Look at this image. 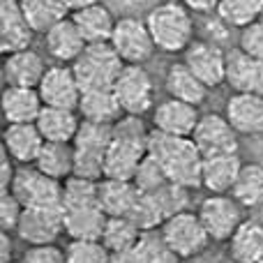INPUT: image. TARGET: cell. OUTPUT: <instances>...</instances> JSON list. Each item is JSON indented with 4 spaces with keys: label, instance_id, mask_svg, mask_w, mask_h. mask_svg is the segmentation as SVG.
Returning <instances> with one entry per match:
<instances>
[{
    "label": "cell",
    "instance_id": "cell-11",
    "mask_svg": "<svg viewBox=\"0 0 263 263\" xmlns=\"http://www.w3.org/2000/svg\"><path fill=\"white\" fill-rule=\"evenodd\" d=\"M14 233L28 247L55 245L65 233L63 208H26Z\"/></svg>",
    "mask_w": 263,
    "mask_h": 263
},
{
    "label": "cell",
    "instance_id": "cell-48",
    "mask_svg": "<svg viewBox=\"0 0 263 263\" xmlns=\"http://www.w3.org/2000/svg\"><path fill=\"white\" fill-rule=\"evenodd\" d=\"M259 263H263V254H261V259H259Z\"/></svg>",
    "mask_w": 263,
    "mask_h": 263
},
{
    "label": "cell",
    "instance_id": "cell-29",
    "mask_svg": "<svg viewBox=\"0 0 263 263\" xmlns=\"http://www.w3.org/2000/svg\"><path fill=\"white\" fill-rule=\"evenodd\" d=\"M141 192L132 180L102 178L100 180V208L109 217H129Z\"/></svg>",
    "mask_w": 263,
    "mask_h": 263
},
{
    "label": "cell",
    "instance_id": "cell-20",
    "mask_svg": "<svg viewBox=\"0 0 263 263\" xmlns=\"http://www.w3.org/2000/svg\"><path fill=\"white\" fill-rule=\"evenodd\" d=\"M44 143V136L35 123H14L3 132V150H7L9 157L18 164H35Z\"/></svg>",
    "mask_w": 263,
    "mask_h": 263
},
{
    "label": "cell",
    "instance_id": "cell-25",
    "mask_svg": "<svg viewBox=\"0 0 263 263\" xmlns=\"http://www.w3.org/2000/svg\"><path fill=\"white\" fill-rule=\"evenodd\" d=\"M164 88H166L168 97L187 102V104H194V106L203 104L205 97H208V90H210L185 63L168 65L166 77H164Z\"/></svg>",
    "mask_w": 263,
    "mask_h": 263
},
{
    "label": "cell",
    "instance_id": "cell-44",
    "mask_svg": "<svg viewBox=\"0 0 263 263\" xmlns=\"http://www.w3.org/2000/svg\"><path fill=\"white\" fill-rule=\"evenodd\" d=\"M14 173H16V168H14L9 153L7 150H0V192H7L12 187Z\"/></svg>",
    "mask_w": 263,
    "mask_h": 263
},
{
    "label": "cell",
    "instance_id": "cell-39",
    "mask_svg": "<svg viewBox=\"0 0 263 263\" xmlns=\"http://www.w3.org/2000/svg\"><path fill=\"white\" fill-rule=\"evenodd\" d=\"M132 182L139 187V192H143V194H153V192H157L159 187H164L171 180H168V176L164 173L162 164H159L153 155H145L143 162H141L139 168H136Z\"/></svg>",
    "mask_w": 263,
    "mask_h": 263
},
{
    "label": "cell",
    "instance_id": "cell-47",
    "mask_svg": "<svg viewBox=\"0 0 263 263\" xmlns=\"http://www.w3.org/2000/svg\"><path fill=\"white\" fill-rule=\"evenodd\" d=\"M0 247H3L0 263H9V259H12V240H9V233H7V231H3V238H0Z\"/></svg>",
    "mask_w": 263,
    "mask_h": 263
},
{
    "label": "cell",
    "instance_id": "cell-1",
    "mask_svg": "<svg viewBox=\"0 0 263 263\" xmlns=\"http://www.w3.org/2000/svg\"><path fill=\"white\" fill-rule=\"evenodd\" d=\"M148 155L162 164L168 180L187 190H199L203 173V155L192 136H171L153 129L148 136Z\"/></svg>",
    "mask_w": 263,
    "mask_h": 263
},
{
    "label": "cell",
    "instance_id": "cell-38",
    "mask_svg": "<svg viewBox=\"0 0 263 263\" xmlns=\"http://www.w3.org/2000/svg\"><path fill=\"white\" fill-rule=\"evenodd\" d=\"M67 263H111V252L102 240H69L65 247Z\"/></svg>",
    "mask_w": 263,
    "mask_h": 263
},
{
    "label": "cell",
    "instance_id": "cell-33",
    "mask_svg": "<svg viewBox=\"0 0 263 263\" xmlns=\"http://www.w3.org/2000/svg\"><path fill=\"white\" fill-rule=\"evenodd\" d=\"M141 236H143V231L129 217H109L104 233H102V242L111 254H123V252H129L139 245Z\"/></svg>",
    "mask_w": 263,
    "mask_h": 263
},
{
    "label": "cell",
    "instance_id": "cell-37",
    "mask_svg": "<svg viewBox=\"0 0 263 263\" xmlns=\"http://www.w3.org/2000/svg\"><path fill=\"white\" fill-rule=\"evenodd\" d=\"M134 263H182L180 256H176L162 240L159 231L143 233L139 245L132 250Z\"/></svg>",
    "mask_w": 263,
    "mask_h": 263
},
{
    "label": "cell",
    "instance_id": "cell-24",
    "mask_svg": "<svg viewBox=\"0 0 263 263\" xmlns=\"http://www.w3.org/2000/svg\"><path fill=\"white\" fill-rule=\"evenodd\" d=\"M65 236L69 240H102L109 215L100 205L86 208H63Z\"/></svg>",
    "mask_w": 263,
    "mask_h": 263
},
{
    "label": "cell",
    "instance_id": "cell-10",
    "mask_svg": "<svg viewBox=\"0 0 263 263\" xmlns=\"http://www.w3.org/2000/svg\"><path fill=\"white\" fill-rule=\"evenodd\" d=\"M111 46L125 65H145L155 53V42L145 21L136 16H120L111 35Z\"/></svg>",
    "mask_w": 263,
    "mask_h": 263
},
{
    "label": "cell",
    "instance_id": "cell-18",
    "mask_svg": "<svg viewBox=\"0 0 263 263\" xmlns=\"http://www.w3.org/2000/svg\"><path fill=\"white\" fill-rule=\"evenodd\" d=\"M227 83L233 92L263 95V60L252 58L240 49L227 51Z\"/></svg>",
    "mask_w": 263,
    "mask_h": 263
},
{
    "label": "cell",
    "instance_id": "cell-32",
    "mask_svg": "<svg viewBox=\"0 0 263 263\" xmlns=\"http://www.w3.org/2000/svg\"><path fill=\"white\" fill-rule=\"evenodd\" d=\"M231 196L242 208H259L263 205V164L245 162L238 173V180L231 190Z\"/></svg>",
    "mask_w": 263,
    "mask_h": 263
},
{
    "label": "cell",
    "instance_id": "cell-40",
    "mask_svg": "<svg viewBox=\"0 0 263 263\" xmlns=\"http://www.w3.org/2000/svg\"><path fill=\"white\" fill-rule=\"evenodd\" d=\"M153 196L166 219L182 213V210H187V203H190V190L182 185H176V182H166L157 192H153Z\"/></svg>",
    "mask_w": 263,
    "mask_h": 263
},
{
    "label": "cell",
    "instance_id": "cell-19",
    "mask_svg": "<svg viewBox=\"0 0 263 263\" xmlns=\"http://www.w3.org/2000/svg\"><path fill=\"white\" fill-rule=\"evenodd\" d=\"M224 116L238 134L254 136L263 132V95L236 92L229 97Z\"/></svg>",
    "mask_w": 263,
    "mask_h": 263
},
{
    "label": "cell",
    "instance_id": "cell-46",
    "mask_svg": "<svg viewBox=\"0 0 263 263\" xmlns=\"http://www.w3.org/2000/svg\"><path fill=\"white\" fill-rule=\"evenodd\" d=\"M95 3H100V0H63L65 9H67L69 14L79 12V9H86V7H90V5H95Z\"/></svg>",
    "mask_w": 263,
    "mask_h": 263
},
{
    "label": "cell",
    "instance_id": "cell-9",
    "mask_svg": "<svg viewBox=\"0 0 263 263\" xmlns=\"http://www.w3.org/2000/svg\"><path fill=\"white\" fill-rule=\"evenodd\" d=\"M199 217L203 222L213 242H229L236 229L245 222L242 217V205L231 194H210L201 201Z\"/></svg>",
    "mask_w": 263,
    "mask_h": 263
},
{
    "label": "cell",
    "instance_id": "cell-28",
    "mask_svg": "<svg viewBox=\"0 0 263 263\" xmlns=\"http://www.w3.org/2000/svg\"><path fill=\"white\" fill-rule=\"evenodd\" d=\"M37 129L42 132L44 141L53 143H72L77 132L81 127V116L74 109H58V106H44L40 118L35 120Z\"/></svg>",
    "mask_w": 263,
    "mask_h": 263
},
{
    "label": "cell",
    "instance_id": "cell-5",
    "mask_svg": "<svg viewBox=\"0 0 263 263\" xmlns=\"http://www.w3.org/2000/svg\"><path fill=\"white\" fill-rule=\"evenodd\" d=\"M125 63L114 51L111 42L104 44H88L83 53L72 63V69L79 79L81 90H100L114 88L116 79L120 77Z\"/></svg>",
    "mask_w": 263,
    "mask_h": 263
},
{
    "label": "cell",
    "instance_id": "cell-16",
    "mask_svg": "<svg viewBox=\"0 0 263 263\" xmlns=\"http://www.w3.org/2000/svg\"><path fill=\"white\" fill-rule=\"evenodd\" d=\"M201 114L199 106L166 97L153 109V127L171 136H192Z\"/></svg>",
    "mask_w": 263,
    "mask_h": 263
},
{
    "label": "cell",
    "instance_id": "cell-36",
    "mask_svg": "<svg viewBox=\"0 0 263 263\" xmlns=\"http://www.w3.org/2000/svg\"><path fill=\"white\" fill-rule=\"evenodd\" d=\"M217 16L233 28H245L263 16L261 0H219Z\"/></svg>",
    "mask_w": 263,
    "mask_h": 263
},
{
    "label": "cell",
    "instance_id": "cell-41",
    "mask_svg": "<svg viewBox=\"0 0 263 263\" xmlns=\"http://www.w3.org/2000/svg\"><path fill=\"white\" fill-rule=\"evenodd\" d=\"M23 210H26V205H23L9 190L0 192V229H3V231H7V233L16 231Z\"/></svg>",
    "mask_w": 263,
    "mask_h": 263
},
{
    "label": "cell",
    "instance_id": "cell-49",
    "mask_svg": "<svg viewBox=\"0 0 263 263\" xmlns=\"http://www.w3.org/2000/svg\"><path fill=\"white\" fill-rule=\"evenodd\" d=\"M261 3H263V0H261Z\"/></svg>",
    "mask_w": 263,
    "mask_h": 263
},
{
    "label": "cell",
    "instance_id": "cell-30",
    "mask_svg": "<svg viewBox=\"0 0 263 263\" xmlns=\"http://www.w3.org/2000/svg\"><path fill=\"white\" fill-rule=\"evenodd\" d=\"M263 254V227L254 219H245L229 240L231 263H259Z\"/></svg>",
    "mask_w": 263,
    "mask_h": 263
},
{
    "label": "cell",
    "instance_id": "cell-26",
    "mask_svg": "<svg viewBox=\"0 0 263 263\" xmlns=\"http://www.w3.org/2000/svg\"><path fill=\"white\" fill-rule=\"evenodd\" d=\"M77 111H79V116H81V120L97 123V125H116L125 116L114 88L83 90Z\"/></svg>",
    "mask_w": 263,
    "mask_h": 263
},
{
    "label": "cell",
    "instance_id": "cell-31",
    "mask_svg": "<svg viewBox=\"0 0 263 263\" xmlns=\"http://www.w3.org/2000/svg\"><path fill=\"white\" fill-rule=\"evenodd\" d=\"M35 166L49 178L65 182L69 176H74V145L46 141L35 159Z\"/></svg>",
    "mask_w": 263,
    "mask_h": 263
},
{
    "label": "cell",
    "instance_id": "cell-50",
    "mask_svg": "<svg viewBox=\"0 0 263 263\" xmlns=\"http://www.w3.org/2000/svg\"><path fill=\"white\" fill-rule=\"evenodd\" d=\"M261 18H263V16H261Z\"/></svg>",
    "mask_w": 263,
    "mask_h": 263
},
{
    "label": "cell",
    "instance_id": "cell-21",
    "mask_svg": "<svg viewBox=\"0 0 263 263\" xmlns=\"http://www.w3.org/2000/svg\"><path fill=\"white\" fill-rule=\"evenodd\" d=\"M44 72H46L44 58L32 49H23V51H16V53L5 55L3 77L7 86L37 88Z\"/></svg>",
    "mask_w": 263,
    "mask_h": 263
},
{
    "label": "cell",
    "instance_id": "cell-35",
    "mask_svg": "<svg viewBox=\"0 0 263 263\" xmlns=\"http://www.w3.org/2000/svg\"><path fill=\"white\" fill-rule=\"evenodd\" d=\"M100 205V180L69 176L63 182V208H86Z\"/></svg>",
    "mask_w": 263,
    "mask_h": 263
},
{
    "label": "cell",
    "instance_id": "cell-22",
    "mask_svg": "<svg viewBox=\"0 0 263 263\" xmlns=\"http://www.w3.org/2000/svg\"><path fill=\"white\" fill-rule=\"evenodd\" d=\"M238 153L231 155H215L203 157V173H201V187L210 194H231L233 185L238 180V173L242 168Z\"/></svg>",
    "mask_w": 263,
    "mask_h": 263
},
{
    "label": "cell",
    "instance_id": "cell-42",
    "mask_svg": "<svg viewBox=\"0 0 263 263\" xmlns=\"http://www.w3.org/2000/svg\"><path fill=\"white\" fill-rule=\"evenodd\" d=\"M238 49L245 51L252 58L263 60V18L242 28L240 37H238Z\"/></svg>",
    "mask_w": 263,
    "mask_h": 263
},
{
    "label": "cell",
    "instance_id": "cell-6",
    "mask_svg": "<svg viewBox=\"0 0 263 263\" xmlns=\"http://www.w3.org/2000/svg\"><path fill=\"white\" fill-rule=\"evenodd\" d=\"M159 236L166 242L168 250L176 256H180L182 261L203 254L208 250V245L213 242L199 213H192V210H182V213L168 217L159 227Z\"/></svg>",
    "mask_w": 263,
    "mask_h": 263
},
{
    "label": "cell",
    "instance_id": "cell-27",
    "mask_svg": "<svg viewBox=\"0 0 263 263\" xmlns=\"http://www.w3.org/2000/svg\"><path fill=\"white\" fill-rule=\"evenodd\" d=\"M69 16L77 23L86 44H104V42H111V35L116 30V23H118V18H114L111 9L102 3H95L86 9H79V12L69 14Z\"/></svg>",
    "mask_w": 263,
    "mask_h": 263
},
{
    "label": "cell",
    "instance_id": "cell-3",
    "mask_svg": "<svg viewBox=\"0 0 263 263\" xmlns=\"http://www.w3.org/2000/svg\"><path fill=\"white\" fill-rule=\"evenodd\" d=\"M153 42L164 53H185L194 42V18L180 0H166L150 9L145 18Z\"/></svg>",
    "mask_w": 263,
    "mask_h": 263
},
{
    "label": "cell",
    "instance_id": "cell-45",
    "mask_svg": "<svg viewBox=\"0 0 263 263\" xmlns=\"http://www.w3.org/2000/svg\"><path fill=\"white\" fill-rule=\"evenodd\" d=\"M190 12L196 14H210V12H217V5L219 0H180Z\"/></svg>",
    "mask_w": 263,
    "mask_h": 263
},
{
    "label": "cell",
    "instance_id": "cell-4",
    "mask_svg": "<svg viewBox=\"0 0 263 263\" xmlns=\"http://www.w3.org/2000/svg\"><path fill=\"white\" fill-rule=\"evenodd\" d=\"M114 139V125H97L81 120L74 145V176L102 180L104 178L106 150Z\"/></svg>",
    "mask_w": 263,
    "mask_h": 263
},
{
    "label": "cell",
    "instance_id": "cell-12",
    "mask_svg": "<svg viewBox=\"0 0 263 263\" xmlns=\"http://www.w3.org/2000/svg\"><path fill=\"white\" fill-rule=\"evenodd\" d=\"M37 90H40L44 106H58V109H74V111L79 109V102H81L83 95L72 65H63V63L46 67Z\"/></svg>",
    "mask_w": 263,
    "mask_h": 263
},
{
    "label": "cell",
    "instance_id": "cell-23",
    "mask_svg": "<svg viewBox=\"0 0 263 263\" xmlns=\"http://www.w3.org/2000/svg\"><path fill=\"white\" fill-rule=\"evenodd\" d=\"M44 102L37 88L7 86L3 90V116L7 125L14 123H35L40 118Z\"/></svg>",
    "mask_w": 263,
    "mask_h": 263
},
{
    "label": "cell",
    "instance_id": "cell-34",
    "mask_svg": "<svg viewBox=\"0 0 263 263\" xmlns=\"http://www.w3.org/2000/svg\"><path fill=\"white\" fill-rule=\"evenodd\" d=\"M18 5L35 32H46L53 23L67 16L63 0H18Z\"/></svg>",
    "mask_w": 263,
    "mask_h": 263
},
{
    "label": "cell",
    "instance_id": "cell-15",
    "mask_svg": "<svg viewBox=\"0 0 263 263\" xmlns=\"http://www.w3.org/2000/svg\"><path fill=\"white\" fill-rule=\"evenodd\" d=\"M32 26L28 23L18 0H3L0 3V51L3 55L30 49Z\"/></svg>",
    "mask_w": 263,
    "mask_h": 263
},
{
    "label": "cell",
    "instance_id": "cell-2",
    "mask_svg": "<svg viewBox=\"0 0 263 263\" xmlns=\"http://www.w3.org/2000/svg\"><path fill=\"white\" fill-rule=\"evenodd\" d=\"M148 136L150 129L141 116H123L114 125V139L106 150L104 178L116 180H132L148 155Z\"/></svg>",
    "mask_w": 263,
    "mask_h": 263
},
{
    "label": "cell",
    "instance_id": "cell-17",
    "mask_svg": "<svg viewBox=\"0 0 263 263\" xmlns=\"http://www.w3.org/2000/svg\"><path fill=\"white\" fill-rule=\"evenodd\" d=\"M44 46L46 53L53 60H58L63 65H72L88 44L83 40V35L79 32L77 23L72 21V16H65L44 32Z\"/></svg>",
    "mask_w": 263,
    "mask_h": 263
},
{
    "label": "cell",
    "instance_id": "cell-13",
    "mask_svg": "<svg viewBox=\"0 0 263 263\" xmlns=\"http://www.w3.org/2000/svg\"><path fill=\"white\" fill-rule=\"evenodd\" d=\"M192 141L201 150L203 157L215 155H231L238 153V132L231 127L227 116L219 114H203L196 123Z\"/></svg>",
    "mask_w": 263,
    "mask_h": 263
},
{
    "label": "cell",
    "instance_id": "cell-14",
    "mask_svg": "<svg viewBox=\"0 0 263 263\" xmlns=\"http://www.w3.org/2000/svg\"><path fill=\"white\" fill-rule=\"evenodd\" d=\"M182 63L208 88H217L227 83V51H222L215 42H192L190 49L185 51Z\"/></svg>",
    "mask_w": 263,
    "mask_h": 263
},
{
    "label": "cell",
    "instance_id": "cell-7",
    "mask_svg": "<svg viewBox=\"0 0 263 263\" xmlns=\"http://www.w3.org/2000/svg\"><path fill=\"white\" fill-rule=\"evenodd\" d=\"M9 192L26 208H63V182L42 173L35 164L16 168Z\"/></svg>",
    "mask_w": 263,
    "mask_h": 263
},
{
    "label": "cell",
    "instance_id": "cell-8",
    "mask_svg": "<svg viewBox=\"0 0 263 263\" xmlns=\"http://www.w3.org/2000/svg\"><path fill=\"white\" fill-rule=\"evenodd\" d=\"M114 92L125 116H141L155 109V86L143 65H125L114 83Z\"/></svg>",
    "mask_w": 263,
    "mask_h": 263
},
{
    "label": "cell",
    "instance_id": "cell-43",
    "mask_svg": "<svg viewBox=\"0 0 263 263\" xmlns=\"http://www.w3.org/2000/svg\"><path fill=\"white\" fill-rule=\"evenodd\" d=\"M21 263H67V256L58 245H37L28 247L21 256Z\"/></svg>",
    "mask_w": 263,
    "mask_h": 263
}]
</instances>
